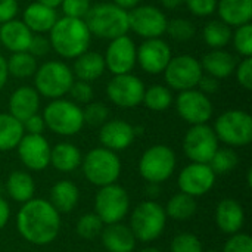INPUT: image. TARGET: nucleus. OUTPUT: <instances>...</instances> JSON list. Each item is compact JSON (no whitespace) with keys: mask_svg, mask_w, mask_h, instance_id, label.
I'll return each instance as SVG.
<instances>
[{"mask_svg":"<svg viewBox=\"0 0 252 252\" xmlns=\"http://www.w3.org/2000/svg\"><path fill=\"white\" fill-rule=\"evenodd\" d=\"M16 227L27 242L44 247L58 238L61 230V214L49 201L32 198L19 208Z\"/></svg>","mask_w":252,"mask_h":252,"instance_id":"obj_1","label":"nucleus"},{"mask_svg":"<svg viewBox=\"0 0 252 252\" xmlns=\"http://www.w3.org/2000/svg\"><path fill=\"white\" fill-rule=\"evenodd\" d=\"M49 41L52 49L63 59H75L89 50L92 34L81 18L62 16L58 18L49 31Z\"/></svg>","mask_w":252,"mask_h":252,"instance_id":"obj_2","label":"nucleus"},{"mask_svg":"<svg viewBox=\"0 0 252 252\" xmlns=\"http://www.w3.org/2000/svg\"><path fill=\"white\" fill-rule=\"evenodd\" d=\"M84 22L92 37L103 40H114L126 35L128 28V10L112 3H97L90 7L84 16Z\"/></svg>","mask_w":252,"mask_h":252,"instance_id":"obj_3","label":"nucleus"},{"mask_svg":"<svg viewBox=\"0 0 252 252\" xmlns=\"http://www.w3.org/2000/svg\"><path fill=\"white\" fill-rule=\"evenodd\" d=\"M41 115L46 128L58 136H75L84 127L83 108L71 99L59 97L50 100Z\"/></svg>","mask_w":252,"mask_h":252,"instance_id":"obj_4","label":"nucleus"},{"mask_svg":"<svg viewBox=\"0 0 252 252\" xmlns=\"http://www.w3.org/2000/svg\"><path fill=\"white\" fill-rule=\"evenodd\" d=\"M121 159L117 152L103 146L89 151L81 161L84 177L97 188L117 183L121 174Z\"/></svg>","mask_w":252,"mask_h":252,"instance_id":"obj_5","label":"nucleus"},{"mask_svg":"<svg viewBox=\"0 0 252 252\" xmlns=\"http://www.w3.org/2000/svg\"><path fill=\"white\" fill-rule=\"evenodd\" d=\"M32 77L34 89L40 96L50 100L68 94L69 87L75 80L72 69L62 61H47L41 63Z\"/></svg>","mask_w":252,"mask_h":252,"instance_id":"obj_6","label":"nucleus"},{"mask_svg":"<svg viewBox=\"0 0 252 252\" xmlns=\"http://www.w3.org/2000/svg\"><path fill=\"white\" fill-rule=\"evenodd\" d=\"M167 224V214L164 207H161L155 201H143L140 202L130 216V229L140 242H152L158 239Z\"/></svg>","mask_w":252,"mask_h":252,"instance_id":"obj_7","label":"nucleus"},{"mask_svg":"<svg viewBox=\"0 0 252 252\" xmlns=\"http://www.w3.org/2000/svg\"><path fill=\"white\" fill-rule=\"evenodd\" d=\"M219 142L230 148L247 146L252 142V117L242 109H229L220 114L214 123Z\"/></svg>","mask_w":252,"mask_h":252,"instance_id":"obj_8","label":"nucleus"},{"mask_svg":"<svg viewBox=\"0 0 252 252\" xmlns=\"http://www.w3.org/2000/svg\"><path fill=\"white\" fill-rule=\"evenodd\" d=\"M177 165L174 151L167 145H154L148 148L139 159V173L143 180L159 185L168 180Z\"/></svg>","mask_w":252,"mask_h":252,"instance_id":"obj_9","label":"nucleus"},{"mask_svg":"<svg viewBox=\"0 0 252 252\" xmlns=\"http://www.w3.org/2000/svg\"><path fill=\"white\" fill-rule=\"evenodd\" d=\"M130 210V198L127 190L117 185L99 188L94 196V214L103 224H114L123 221Z\"/></svg>","mask_w":252,"mask_h":252,"instance_id":"obj_10","label":"nucleus"},{"mask_svg":"<svg viewBox=\"0 0 252 252\" xmlns=\"http://www.w3.org/2000/svg\"><path fill=\"white\" fill-rule=\"evenodd\" d=\"M165 86L176 92L196 89L204 71L199 59L192 55H179L170 59L164 69Z\"/></svg>","mask_w":252,"mask_h":252,"instance_id":"obj_11","label":"nucleus"},{"mask_svg":"<svg viewBox=\"0 0 252 252\" xmlns=\"http://www.w3.org/2000/svg\"><path fill=\"white\" fill-rule=\"evenodd\" d=\"M167 24V15L154 4H139L128 10V28L143 40L162 37Z\"/></svg>","mask_w":252,"mask_h":252,"instance_id":"obj_12","label":"nucleus"},{"mask_svg":"<svg viewBox=\"0 0 252 252\" xmlns=\"http://www.w3.org/2000/svg\"><path fill=\"white\" fill-rule=\"evenodd\" d=\"M145 83L134 74L114 75L106 84V96L118 108L131 109L142 103L145 94Z\"/></svg>","mask_w":252,"mask_h":252,"instance_id":"obj_13","label":"nucleus"},{"mask_svg":"<svg viewBox=\"0 0 252 252\" xmlns=\"http://www.w3.org/2000/svg\"><path fill=\"white\" fill-rule=\"evenodd\" d=\"M219 148L220 146L216 131L208 124L190 126L183 139L185 155L192 162L208 164Z\"/></svg>","mask_w":252,"mask_h":252,"instance_id":"obj_14","label":"nucleus"},{"mask_svg":"<svg viewBox=\"0 0 252 252\" xmlns=\"http://www.w3.org/2000/svg\"><path fill=\"white\" fill-rule=\"evenodd\" d=\"M174 103L179 117L190 126L207 124L214 114L210 96L204 94L198 89L179 92Z\"/></svg>","mask_w":252,"mask_h":252,"instance_id":"obj_15","label":"nucleus"},{"mask_svg":"<svg viewBox=\"0 0 252 252\" xmlns=\"http://www.w3.org/2000/svg\"><path fill=\"white\" fill-rule=\"evenodd\" d=\"M136 52L137 46L134 44L133 38L128 37L127 34L109 40V44L103 55L106 69H109L112 75L131 72L137 63Z\"/></svg>","mask_w":252,"mask_h":252,"instance_id":"obj_16","label":"nucleus"},{"mask_svg":"<svg viewBox=\"0 0 252 252\" xmlns=\"http://www.w3.org/2000/svg\"><path fill=\"white\" fill-rule=\"evenodd\" d=\"M171 58L173 53L170 44L161 37L143 40V43L137 47L136 52V59L139 66L146 74L151 75L162 74Z\"/></svg>","mask_w":252,"mask_h":252,"instance_id":"obj_17","label":"nucleus"},{"mask_svg":"<svg viewBox=\"0 0 252 252\" xmlns=\"http://www.w3.org/2000/svg\"><path fill=\"white\" fill-rule=\"evenodd\" d=\"M21 162L31 171H43L50 165L52 146L43 134H24L16 146Z\"/></svg>","mask_w":252,"mask_h":252,"instance_id":"obj_18","label":"nucleus"},{"mask_svg":"<svg viewBox=\"0 0 252 252\" xmlns=\"http://www.w3.org/2000/svg\"><path fill=\"white\" fill-rule=\"evenodd\" d=\"M216 177L217 176L208 164L190 162L180 171L177 185L180 188V192L198 198L208 193L213 189Z\"/></svg>","mask_w":252,"mask_h":252,"instance_id":"obj_19","label":"nucleus"},{"mask_svg":"<svg viewBox=\"0 0 252 252\" xmlns=\"http://www.w3.org/2000/svg\"><path fill=\"white\" fill-rule=\"evenodd\" d=\"M136 127L124 120H108L99 128V140L112 152L126 151L136 139Z\"/></svg>","mask_w":252,"mask_h":252,"instance_id":"obj_20","label":"nucleus"},{"mask_svg":"<svg viewBox=\"0 0 252 252\" xmlns=\"http://www.w3.org/2000/svg\"><path fill=\"white\" fill-rule=\"evenodd\" d=\"M40 109V94L31 86H21L15 89L9 97V114L19 120L25 121L28 117L37 114Z\"/></svg>","mask_w":252,"mask_h":252,"instance_id":"obj_21","label":"nucleus"},{"mask_svg":"<svg viewBox=\"0 0 252 252\" xmlns=\"http://www.w3.org/2000/svg\"><path fill=\"white\" fill-rule=\"evenodd\" d=\"M199 62L204 74L216 77L217 80H224L233 75L238 65L235 55L224 49H211L202 56Z\"/></svg>","mask_w":252,"mask_h":252,"instance_id":"obj_22","label":"nucleus"},{"mask_svg":"<svg viewBox=\"0 0 252 252\" xmlns=\"http://www.w3.org/2000/svg\"><path fill=\"white\" fill-rule=\"evenodd\" d=\"M217 227L226 235H235L242 230L245 224V211L235 199H223L216 208Z\"/></svg>","mask_w":252,"mask_h":252,"instance_id":"obj_23","label":"nucleus"},{"mask_svg":"<svg viewBox=\"0 0 252 252\" xmlns=\"http://www.w3.org/2000/svg\"><path fill=\"white\" fill-rule=\"evenodd\" d=\"M32 35V31L16 18L0 25V43L12 53L27 52Z\"/></svg>","mask_w":252,"mask_h":252,"instance_id":"obj_24","label":"nucleus"},{"mask_svg":"<svg viewBox=\"0 0 252 252\" xmlns=\"http://www.w3.org/2000/svg\"><path fill=\"white\" fill-rule=\"evenodd\" d=\"M100 238L106 252H134L137 244L131 229L121 221L105 224Z\"/></svg>","mask_w":252,"mask_h":252,"instance_id":"obj_25","label":"nucleus"},{"mask_svg":"<svg viewBox=\"0 0 252 252\" xmlns=\"http://www.w3.org/2000/svg\"><path fill=\"white\" fill-rule=\"evenodd\" d=\"M21 21L32 31V34H46L58 21V12L55 7L34 1L24 9Z\"/></svg>","mask_w":252,"mask_h":252,"instance_id":"obj_26","label":"nucleus"},{"mask_svg":"<svg viewBox=\"0 0 252 252\" xmlns=\"http://www.w3.org/2000/svg\"><path fill=\"white\" fill-rule=\"evenodd\" d=\"M71 69L77 80L92 83L103 75V72L106 71V65L102 53L86 50L74 59V65Z\"/></svg>","mask_w":252,"mask_h":252,"instance_id":"obj_27","label":"nucleus"},{"mask_svg":"<svg viewBox=\"0 0 252 252\" xmlns=\"http://www.w3.org/2000/svg\"><path fill=\"white\" fill-rule=\"evenodd\" d=\"M220 21L232 28L251 24L252 0H217Z\"/></svg>","mask_w":252,"mask_h":252,"instance_id":"obj_28","label":"nucleus"},{"mask_svg":"<svg viewBox=\"0 0 252 252\" xmlns=\"http://www.w3.org/2000/svg\"><path fill=\"white\" fill-rule=\"evenodd\" d=\"M83 154L74 143L61 142L50 151V165L59 173H72L81 167Z\"/></svg>","mask_w":252,"mask_h":252,"instance_id":"obj_29","label":"nucleus"},{"mask_svg":"<svg viewBox=\"0 0 252 252\" xmlns=\"http://www.w3.org/2000/svg\"><path fill=\"white\" fill-rule=\"evenodd\" d=\"M80 201V190L71 180H59L50 189L49 202L59 214L71 213Z\"/></svg>","mask_w":252,"mask_h":252,"instance_id":"obj_30","label":"nucleus"},{"mask_svg":"<svg viewBox=\"0 0 252 252\" xmlns=\"http://www.w3.org/2000/svg\"><path fill=\"white\" fill-rule=\"evenodd\" d=\"M6 192L13 201L24 204L34 198L35 193L34 179L27 171H21V170L12 171L6 180Z\"/></svg>","mask_w":252,"mask_h":252,"instance_id":"obj_31","label":"nucleus"},{"mask_svg":"<svg viewBox=\"0 0 252 252\" xmlns=\"http://www.w3.org/2000/svg\"><path fill=\"white\" fill-rule=\"evenodd\" d=\"M24 134L25 131L19 120L9 112H0V152L16 149Z\"/></svg>","mask_w":252,"mask_h":252,"instance_id":"obj_32","label":"nucleus"},{"mask_svg":"<svg viewBox=\"0 0 252 252\" xmlns=\"http://www.w3.org/2000/svg\"><path fill=\"white\" fill-rule=\"evenodd\" d=\"M196 210H198L196 199L188 193H183V192L174 193L168 199V202L164 208L167 219H171L176 221L190 220L196 214Z\"/></svg>","mask_w":252,"mask_h":252,"instance_id":"obj_33","label":"nucleus"},{"mask_svg":"<svg viewBox=\"0 0 252 252\" xmlns=\"http://www.w3.org/2000/svg\"><path fill=\"white\" fill-rule=\"evenodd\" d=\"M7 72L9 75L24 80V78H30L35 74L38 63H37V58H34L30 52H16L12 53L7 59Z\"/></svg>","mask_w":252,"mask_h":252,"instance_id":"obj_34","label":"nucleus"},{"mask_svg":"<svg viewBox=\"0 0 252 252\" xmlns=\"http://www.w3.org/2000/svg\"><path fill=\"white\" fill-rule=\"evenodd\" d=\"M232 27L220 19L210 21L202 30V38L211 49H224L232 41Z\"/></svg>","mask_w":252,"mask_h":252,"instance_id":"obj_35","label":"nucleus"},{"mask_svg":"<svg viewBox=\"0 0 252 252\" xmlns=\"http://www.w3.org/2000/svg\"><path fill=\"white\" fill-rule=\"evenodd\" d=\"M174 102L173 90L167 87L165 84H154L145 90L142 103L154 112H162L167 111L171 103Z\"/></svg>","mask_w":252,"mask_h":252,"instance_id":"obj_36","label":"nucleus"},{"mask_svg":"<svg viewBox=\"0 0 252 252\" xmlns=\"http://www.w3.org/2000/svg\"><path fill=\"white\" fill-rule=\"evenodd\" d=\"M238 162H239L238 154L235 152L233 148L227 146V148H219L213 155L211 161L208 162V165L211 167L216 176H221L233 171L238 167Z\"/></svg>","mask_w":252,"mask_h":252,"instance_id":"obj_37","label":"nucleus"},{"mask_svg":"<svg viewBox=\"0 0 252 252\" xmlns=\"http://www.w3.org/2000/svg\"><path fill=\"white\" fill-rule=\"evenodd\" d=\"M103 227H105L103 221L94 213H87L78 219V221L75 224V232L80 238L92 241V239H96L97 236H100Z\"/></svg>","mask_w":252,"mask_h":252,"instance_id":"obj_38","label":"nucleus"},{"mask_svg":"<svg viewBox=\"0 0 252 252\" xmlns=\"http://www.w3.org/2000/svg\"><path fill=\"white\" fill-rule=\"evenodd\" d=\"M173 40L176 41H189L190 38L195 37L196 28L192 21L186 18H174L170 19L167 24V31H165Z\"/></svg>","mask_w":252,"mask_h":252,"instance_id":"obj_39","label":"nucleus"},{"mask_svg":"<svg viewBox=\"0 0 252 252\" xmlns=\"http://www.w3.org/2000/svg\"><path fill=\"white\" fill-rule=\"evenodd\" d=\"M235 50L244 56V58H250L252 56V25L251 24H245L241 27H236V30L232 34V41Z\"/></svg>","mask_w":252,"mask_h":252,"instance_id":"obj_40","label":"nucleus"},{"mask_svg":"<svg viewBox=\"0 0 252 252\" xmlns=\"http://www.w3.org/2000/svg\"><path fill=\"white\" fill-rule=\"evenodd\" d=\"M83 118L84 124H89L92 127H100L103 123L109 120V108L102 102H90L83 109Z\"/></svg>","mask_w":252,"mask_h":252,"instance_id":"obj_41","label":"nucleus"},{"mask_svg":"<svg viewBox=\"0 0 252 252\" xmlns=\"http://www.w3.org/2000/svg\"><path fill=\"white\" fill-rule=\"evenodd\" d=\"M171 252H204L202 244L198 236L193 233H179L173 238L171 245H170Z\"/></svg>","mask_w":252,"mask_h":252,"instance_id":"obj_42","label":"nucleus"},{"mask_svg":"<svg viewBox=\"0 0 252 252\" xmlns=\"http://www.w3.org/2000/svg\"><path fill=\"white\" fill-rule=\"evenodd\" d=\"M68 94L71 96V100L75 102L77 105H87L93 100L94 90L90 83L81 81V80H74V83L69 87Z\"/></svg>","mask_w":252,"mask_h":252,"instance_id":"obj_43","label":"nucleus"},{"mask_svg":"<svg viewBox=\"0 0 252 252\" xmlns=\"http://www.w3.org/2000/svg\"><path fill=\"white\" fill-rule=\"evenodd\" d=\"M61 7H62L63 16L84 19V16L92 7V0H62Z\"/></svg>","mask_w":252,"mask_h":252,"instance_id":"obj_44","label":"nucleus"},{"mask_svg":"<svg viewBox=\"0 0 252 252\" xmlns=\"http://www.w3.org/2000/svg\"><path fill=\"white\" fill-rule=\"evenodd\" d=\"M183 4H186L188 10L198 18L211 16L217 9V0H183Z\"/></svg>","mask_w":252,"mask_h":252,"instance_id":"obj_45","label":"nucleus"},{"mask_svg":"<svg viewBox=\"0 0 252 252\" xmlns=\"http://www.w3.org/2000/svg\"><path fill=\"white\" fill-rule=\"evenodd\" d=\"M223 252H252V238L242 232L230 235L224 244Z\"/></svg>","mask_w":252,"mask_h":252,"instance_id":"obj_46","label":"nucleus"},{"mask_svg":"<svg viewBox=\"0 0 252 252\" xmlns=\"http://www.w3.org/2000/svg\"><path fill=\"white\" fill-rule=\"evenodd\" d=\"M235 75L236 80L239 83L241 87H244L245 90H251L252 89V58H244L235 69Z\"/></svg>","mask_w":252,"mask_h":252,"instance_id":"obj_47","label":"nucleus"},{"mask_svg":"<svg viewBox=\"0 0 252 252\" xmlns=\"http://www.w3.org/2000/svg\"><path fill=\"white\" fill-rule=\"evenodd\" d=\"M50 50H52V46H50L49 37H44L43 34H34L27 52H30L34 58H43Z\"/></svg>","mask_w":252,"mask_h":252,"instance_id":"obj_48","label":"nucleus"},{"mask_svg":"<svg viewBox=\"0 0 252 252\" xmlns=\"http://www.w3.org/2000/svg\"><path fill=\"white\" fill-rule=\"evenodd\" d=\"M22 127L27 134H43L46 130V123H44L43 115L37 112L28 117L25 121H22Z\"/></svg>","mask_w":252,"mask_h":252,"instance_id":"obj_49","label":"nucleus"},{"mask_svg":"<svg viewBox=\"0 0 252 252\" xmlns=\"http://www.w3.org/2000/svg\"><path fill=\"white\" fill-rule=\"evenodd\" d=\"M19 12L18 0H0V25L16 18Z\"/></svg>","mask_w":252,"mask_h":252,"instance_id":"obj_50","label":"nucleus"},{"mask_svg":"<svg viewBox=\"0 0 252 252\" xmlns=\"http://www.w3.org/2000/svg\"><path fill=\"white\" fill-rule=\"evenodd\" d=\"M196 89L199 92H202L204 94L211 96V94H214V93H217L220 90V80H217L216 77H211L208 74H202Z\"/></svg>","mask_w":252,"mask_h":252,"instance_id":"obj_51","label":"nucleus"},{"mask_svg":"<svg viewBox=\"0 0 252 252\" xmlns=\"http://www.w3.org/2000/svg\"><path fill=\"white\" fill-rule=\"evenodd\" d=\"M9 219H10V207H9V204L0 196V230L7 224V221H9Z\"/></svg>","mask_w":252,"mask_h":252,"instance_id":"obj_52","label":"nucleus"},{"mask_svg":"<svg viewBox=\"0 0 252 252\" xmlns=\"http://www.w3.org/2000/svg\"><path fill=\"white\" fill-rule=\"evenodd\" d=\"M9 78V72H7V63L6 59L3 58V55L0 53V92L3 90V87L6 86Z\"/></svg>","mask_w":252,"mask_h":252,"instance_id":"obj_53","label":"nucleus"},{"mask_svg":"<svg viewBox=\"0 0 252 252\" xmlns=\"http://www.w3.org/2000/svg\"><path fill=\"white\" fill-rule=\"evenodd\" d=\"M115 4H118L120 7L126 9V10H130L139 4H142V0H114Z\"/></svg>","mask_w":252,"mask_h":252,"instance_id":"obj_54","label":"nucleus"},{"mask_svg":"<svg viewBox=\"0 0 252 252\" xmlns=\"http://www.w3.org/2000/svg\"><path fill=\"white\" fill-rule=\"evenodd\" d=\"M161 4L168 10H173V9H177L182 6L183 0H161Z\"/></svg>","mask_w":252,"mask_h":252,"instance_id":"obj_55","label":"nucleus"},{"mask_svg":"<svg viewBox=\"0 0 252 252\" xmlns=\"http://www.w3.org/2000/svg\"><path fill=\"white\" fill-rule=\"evenodd\" d=\"M35 1H38V3H41V4H46V6H50V7H59L61 6V1L62 0H35Z\"/></svg>","mask_w":252,"mask_h":252,"instance_id":"obj_56","label":"nucleus"},{"mask_svg":"<svg viewBox=\"0 0 252 252\" xmlns=\"http://www.w3.org/2000/svg\"><path fill=\"white\" fill-rule=\"evenodd\" d=\"M139 252H162L159 251V250H157V248H145V250H142V251Z\"/></svg>","mask_w":252,"mask_h":252,"instance_id":"obj_57","label":"nucleus"},{"mask_svg":"<svg viewBox=\"0 0 252 252\" xmlns=\"http://www.w3.org/2000/svg\"><path fill=\"white\" fill-rule=\"evenodd\" d=\"M204 252H219V251H216V250H208V251H204Z\"/></svg>","mask_w":252,"mask_h":252,"instance_id":"obj_58","label":"nucleus"}]
</instances>
